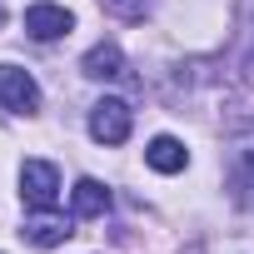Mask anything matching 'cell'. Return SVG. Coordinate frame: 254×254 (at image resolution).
<instances>
[{
	"mask_svg": "<svg viewBox=\"0 0 254 254\" xmlns=\"http://www.w3.org/2000/svg\"><path fill=\"white\" fill-rule=\"evenodd\" d=\"M150 5H155V0H105V10L120 15V20H145Z\"/></svg>",
	"mask_w": 254,
	"mask_h": 254,
	"instance_id": "9c48e42d",
	"label": "cell"
},
{
	"mask_svg": "<svg viewBox=\"0 0 254 254\" xmlns=\"http://www.w3.org/2000/svg\"><path fill=\"white\" fill-rule=\"evenodd\" d=\"M20 199L30 209H55L60 204V170L50 160H25L20 165Z\"/></svg>",
	"mask_w": 254,
	"mask_h": 254,
	"instance_id": "6da1fadb",
	"label": "cell"
},
{
	"mask_svg": "<svg viewBox=\"0 0 254 254\" xmlns=\"http://www.w3.org/2000/svg\"><path fill=\"white\" fill-rule=\"evenodd\" d=\"M130 125H135L130 105L115 100V95H105V100L90 110V135H95L100 145H125V140H130Z\"/></svg>",
	"mask_w": 254,
	"mask_h": 254,
	"instance_id": "7a4b0ae2",
	"label": "cell"
},
{
	"mask_svg": "<svg viewBox=\"0 0 254 254\" xmlns=\"http://www.w3.org/2000/svg\"><path fill=\"white\" fill-rule=\"evenodd\" d=\"M244 190H249V204H254V175H244V180H239V194H244Z\"/></svg>",
	"mask_w": 254,
	"mask_h": 254,
	"instance_id": "30bf717a",
	"label": "cell"
},
{
	"mask_svg": "<svg viewBox=\"0 0 254 254\" xmlns=\"http://www.w3.org/2000/svg\"><path fill=\"white\" fill-rule=\"evenodd\" d=\"M0 105L15 110V115H35L40 110V85L30 70L20 65H0Z\"/></svg>",
	"mask_w": 254,
	"mask_h": 254,
	"instance_id": "3957f363",
	"label": "cell"
},
{
	"mask_svg": "<svg viewBox=\"0 0 254 254\" xmlns=\"http://www.w3.org/2000/svg\"><path fill=\"white\" fill-rule=\"evenodd\" d=\"M80 70H85L90 80H115V75L125 70V55H120V45H115V40H100V45L80 60Z\"/></svg>",
	"mask_w": 254,
	"mask_h": 254,
	"instance_id": "ba28073f",
	"label": "cell"
},
{
	"mask_svg": "<svg viewBox=\"0 0 254 254\" xmlns=\"http://www.w3.org/2000/svg\"><path fill=\"white\" fill-rule=\"evenodd\" d=\"M0 20H5V5H0Z\"/></svg>",
	"mask_w": 254,
	"mask_h": 254,
	"instance_id": "8fae6325",
	"label": "cell"
},
{
	"mask_svg": "<svg viewBox=\"0 0 254 254\" xmlns=\"http://www.w3.org/2000/svg\"><path fill=\"white\" fill-rule=\"evenodd\" d=\"M70 209H75V219H100V214L110 209V190H105L100 180H80V185L70 190Z\"/></svg>",
	"mask_w": 254,
	"mask_h": 254,
	"instance_id": "52a82bcc",
	"label": "cell"
},
{
	"mask_svg": "<svg viewBox=\"0 0 254 254\" xmlns=\"http://www.w3.org/2000/svg\"><path fill=\"white\" fill-rule=\"evenodd\" d=\"M35 249H55V244H65L70 239V224L55 214V209H35V219H25V229H20Z\"/></svg>",
	"mask_w": 254,
	"mask_h": 254,
	"instance_id": "8992f818",
	"label": "cell"
},
{
	"mask_svg": "<svg viewBox=\"0 0 254 254\" xmlns=\"http://www.w3.org/2000/svg\"><path fill=\"white\" fill-rule=\"evenodd\" d=\"M145 165L160 170V175H180V170L190 165V150H185L175 135H155V140L145 145Z\"/></svg>",
	"mask_w": 254,
	"mask_h": 254,
	"instance_id": "5b68a950",
	"label": "cell"
},
{
	"mask_svg": "<svg viewBox=\"0 0 254 254\" xmlns=\"http://www.w3.org/2000/svg\"><path fill=\"white\" fill-rule=\"evenodd\" d=\"M25 30H30L35 40H60V35H70V30H75V15H70L65 5L35 0V5L25 10Z\"/></svg>",
	"mask_w": 254,
	"mask_h": 254,
	"instance_id": "277c9868",
	"label": "cell"
}]
</instances>
